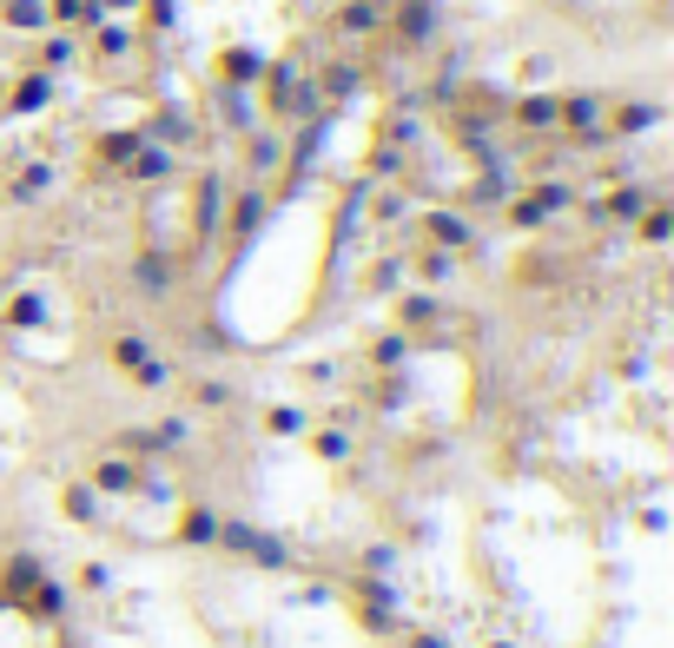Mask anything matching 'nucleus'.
I'll list each match as a JSON object with an SVG mask.
<instances>
[{"mask_svg": "<svg viewBox=\"0 0 674 648\" xmlns=\"http://www.w3.org/2000/svg\"><path fill=\"white\" fill-rule=\"evenodd\" d=\"M126 47H133V34H126V27H107V34H100V53H107V60H120Z\"/></svg>", "mask_w": 674, "mask_h": 648, "instance_id": "nucleus-5", "label": "nucleus"}, {"mask_svg": "<svg viewBox=\"0 0 674 648\" xmlns=\"http://www.w3.org/2000/svg\"><path fill=\"white\" fill-rule=\"evenodd\" d=\"M8 21L14 27H40L47 21V0H8Z\"/></svg>", "mask_w": 674, "mask_h": 648, "instance_id": "nucleus-3", "label": "nucleus"}, {"mask_svg": "<svg viewBox=\"0 0 674 648\" xmlns=\"http://www.w3.org/2000/svg\"><path fill=\"white\" fill-rule=\"evenodd\" d=\"M641 212V192L628 186V192H609V219H635Z\"/></svg>", "mask_w": 674, "mask_h": 648, "instance_id": "nucleus-4", "label": "nucleus"}, {"mask_svg": "<svg viewBox=\"0 0 674 648\" xmlns=\"http://www.w3.org/2000/svg\"><path fill=\"white\" fill-rule=\"evenodd\" d=\"M364 27H377V8H345V34H364Z\"/></svg>", "mask_w": 674, "mask_h": 648, "instance_id": "nucleus-6", "label": "nucleus"}, {"mask_svg": "<svg viewBox=\"0 0 674 648\" xmlns=\"http://www.w3.org/2000/svg\"><path fill=\"white\" fill-rule=\"evenodd\" d=\"M424 232H430V238H444V246H463V252L476 246V238H470V225H463V219H450V212H437V219H424Z\"/></svg>", "mask_w": 674, "mask_h": 648, "instance_id": "nucleus-2", "label": "nucleus"}, {"mask_svg": "<svg viewBox=\"0 0 674 648\" xmlns=\"http://www.w3.org/2000/svg\"><path fill=\"white\" fill-rule=\"evenodd\" d=\"M113 358H120V371L139 377V384H165V364L152 358V345H139V338H113Z\"/></svg>", "mask_w": 674, "mask_h": 648, "instance_id": "nucleus-1", "label": "nucleus"}]
</instances>
